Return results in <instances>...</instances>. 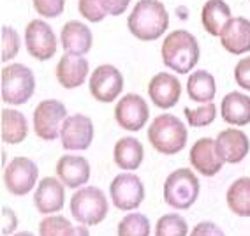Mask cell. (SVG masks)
<instances>
[{
  "label": "cell",
  "mask_w": 250,
  "mask_h": 236,
  "mask_svg": "<svg viewBox=\"0 0 250 236\" xmlns=\"http://www.w3.org/2000/svg\"><path fill=\"white\" fill-rule=\"evenodd\" d=\"M129 30L141 41H155L169 25V14L159 0H139L127 18Z\"/></svg>",
  "instance_id": "1"
},
{
  "label": "cell",
  "mask_w": 250,
  "mask_h": 236,
  "mask_svg": "<svg viewBox=\"0 0 250 236\" xmlns=\"http://www.w3.org/2000/svg\"><path fill=\"white\" fill-rule=\"evenodd\" d=\"M162 60L178 74H187L199 62L197 39L187 30H174L167 34L162 44Z\"/></svg>",
  "instance_id": "2"
},
{
  "label": "cell",
  "mask_w": 250,
  "mask_h": 236,
  "mask_svg": "<svg viewBox=\"0 0 250 236\" xmlns=\"http://www.w3.org/2000/svg\"><path fill=\"white\" fill-rule=\"evenodd\" d=\"M148 141L159 153L174 155L187 145V129L174 115L164 113L153 118L148 129Z\"/></svg>",
  "instance_id": "3"
},
{
  "label": "cell",
  "mask_w": 250,
  "mask_h": 236,
  "mask_svg": "<svg viewBox=\"0 0 250 236\" xmlns=\"http://www.w3.org/2000/svg\"><path fill=\"white\" fill-rule=\"evenodd\" d=\"M36 90V78L34 72L23 64H11L5 65L0 72V92L5 104H25L30 101Z\"/></svg>",
  "instance_id": "4"
},
{
  "label": "cell",
  "mask_w": 250,
  "mask_h": 236,
  "mask_svg": "<svg viewBox=\"0 0 250 236\" xmlns=\"http://www.w3.org/2000/svg\"><path fill=\"white\" fill-rule=\"evenodd\" d=\"M199 180L188 168H180L166 178L164 201L174 210H188L199 197Z\"/></svg>",
  "instance_id": "5"
},
{
  "label": "cell",
  "mask_w": 250,
  "mask_h": 236,
  "mask_svg": "<svg viewBox=\"0 0 250 236\" xmlns=\"http://www.w3.org/2000/svg\"><path fill=\"white\" fill-rule=\"evenodd\" d=\"M107 197L99 187H83L71 197V214L80 224L97 226L107 217Z\"/></svg>",
  "instance_id": "6"
},
{
  "label": "cell",
  "mask_w": 250,
  "mask_h": 236,
  "mask_svg": "<svg viewBox=\"0 0 250 236\" xmlns=\"http://www.w3.org/2000/svg\"><path fill=\"white\" fill-rule=\"evenodd\" d=\"M67 118V109L57 99H46L34 109V129L44 141H53L60 136L62 125Z\"/></svg>",
  "instance_id": "7"
},
{
  "label": "cell",
  "mask_w": 250,
  "mask_h": 236,
  "mask_svg": "<svg viewBox=\"0 0 250 236\" xmlns=\"http://www.w3.org/2000/svg\"><path fill=\"white\" fill-rule=\"evenodd\" d=\"M39 168L28 157H14L4 170L5 189L14 196H25L36 187Z\"/></svg>",
  "instance_id": "8"
},
{
  "label": "cell",
  "mask_w": 250,
  "mask_h": 236,
  "mask_svg": "<svg viewBox=\"0 0 250 236\" xmlns=\"http://www.w3.org/2000/svg\"><path fill=\"white\" fill-rule=\"evenodd\" d=\"M109 196L118 210H136L145 199V185L138 174L124 173L115 176L109 185Z\"/></svg>",
  "instance_id": "9"
},
{
  "label": "cell",
  "mask_w": 250,
  "mask_h": 236,
  "mask_svg": "<svg viewBox=\"0 0 250 236\" xmlns=\"http://www.w3.org/2000/svg\"><path fill=\"white\" fill-rule=\"evenodd\" d=\"M150 109L148 104L141 95L127 94L120 99V103L115 107V120L122 129L136 132L146 125Z\"/></svg>",
  "instance_id": "10"
},
{
  "label": "cell",
  "mask_w": 250,
  "mask_h": 236,
  "mask_svg": "<svg viewBox=\"0 0 250 236\" xmlns=\"http://www.w3.org/2000/svg\"><path fill=\"white\" fill-rule=\"evenodd\" d=\"M124 90V76L115 65H99L90 76V94L99 103H113Z\"/></svg>",
  "instance_id": "11"
},
{
  "label": "cell",
  "mask_w": 250,
  "mask_h": 236,
  "mask_svg": "<svg viewBox=\"0 0 250 236\" xmlns=\"http://www.w3.org/2000/svg\"><path fill=\"white\" fill-rule=\"evenodd\" d=\"M27 51L37 60H49L57 51V37L48 23L42 20H32L25 30Z\"/></svg>",
  "instance_id": "12"
},
{
  "label": "cell",
  "mask_w": 250,
  "mask_h": 236,
  "mask_svg": "<svg viewBox=\"0 0 250 236\" xmlns=\"http://www.w3.org/2000/svg\"><path fill=\"white\" fill-rule=\"evenodd\" d=\"M60 139L65 150H86L94 141V124L80 113L67 116L60 130Z\"/></svg>",
  "instance_id": "13"
},
{
  "label": "cell",
  "mask_w": 250,
  "mask_h": 236,
  "mask_svg": "<svg viewBox=\"0 0 250 236\" xmlns=\"http://www.w3.org/2000/svg\"><path fill=\"white\" fill-rule=\"evenodd\" d=\"M188 159H190V164L199 174H205V176H215L222 170L224 159L220 155L219 147H217V141L211 138H201L194 143V147L190 148V153H188Z\"/></svg>",
  "instance_id": "14"
},
{
  "label": "cell",
  "mask_w": 250,
  "mask_h": 236,
  "mask_svg": "<svg viewBox=\"0 0 250 236\" xmlns=\"http://www.w3.org/2000/svg\"><path fill=\"white\" fill-rule=\"evenodd\" d=\"M65 203V189L63 183L53 176H46L39 182L34 192V205L42 215L57 214L63 208Z\"/></svg>",
  "instance_id": "15"
},
{
  "label": "cell",
  "mask_w": 250,
  "mask_h": 236,
  "mask_svg": "<svg viewBox=\"0 0 250 236\" xmlns=\"http://www.w3.org/2000/svg\"><path fill=\"white\" fill-rule=\"evenodd\" d=\"M148 94L152 103L161 109H169L178 103L182 95V85L176 76L169 72H159L148 83Z\"/></svg>",
  "instance_id": "16"
},
{
  "label": "cell",
  "mask_w": 250,
  "mask_h": 236,
  "mask_svg": "<svg viewBox=\"0 0 250 236\" xmlns=\"http://www.w3.org/2000/svg\"><path fill=\"white\" fill-rule=\"evenodd\" d=\"M57 174L67 189H80L90 178V164L85 157L63 155L57 162Z\"/></svg>",
  "instance_id": "17"
},
{
  "label": "cell",
  "mask_w": 250,
  "mask_h": 236,
  "mask_svg": "<svg viewBox=\"0 0 250 236\" xmlns=\"http://www.w3.org/2000/svg\"><path fill=\"white\" fill-rule=\"evenodd\" d=\"M217 147L222 159L229 164H238L247 157L250 148L249 136L238 129H226L220 130L217 136Z\"/></svg>",
  "instance_id": "18"
},
{
  "label": "cell",
  "mask_w": 250,
  "mask_h": 236,
  "mask_svg": "<svg viewBox=\"0 0 250 236\" xmlns=\"http://www.w3.org/2000/svg\"><path fill=\"white\" fill-rule=\"evenodd\" d=\"M88 76V62L83 57L65 53L57 64V80L63 88H78Z\"/></svg>",
  "instance_id": "19"
},
{
  "label": "cell",
  "mask_w": 250,
  "mask_h": 236,
  "mask_svg": "<svg viewBox=\"0 0 250 236\" xmlns=\"http://www.w3.org/2000/svg\"><path fill=\"white\" fill-rule=\"evenodd\" d=\"M60 39H62V46L65 49V53L78 55V57H83V55L88 53L90 48H92V43H94L90 28L81 21L65 23L62 27V32H60Z\"/></svg>",
  "instance_id": "20"
},
{
  "label": "cell",
  "mask_w": 250,
  "mask_h": 236,
  "mask_svg": "<svg viewBox=\"0 0 250 236\" xmlns=\"http://www.w3.org/2000/svg\"><path fill=\"white\" fill-rule=\"evenodd\" d=\"M220 43L229 53L241 55L250 51V21L243 16L232 18L220 36Z\"/></svg>",
  "instance_id": "21"
},
{
  "label": "cell",
  "mask_w": 250,
  "mask_h": 236,
  "mask_svg": "<svg viewBox=\"0 0 250 236\" xmlns=\"http://www.w3.org/2000/svg\"><path fill=\"white\" fill-rule=\"evenodd\" d=\"M145 150L143 145L132 136H125L115 143V150H113V159L115 164L125 171L138 170L141 162H143Z\"/></svg>",
  "instance_id": "22"
},
{
  "label": "cell",
  "mask_w": 250,
  "mask_h": 236,
  "mask_svg": "<svg viewBox=\"0 0 250 236\" xmlns=\"http://www.w3.org/2000/svg\"><path fill=\"white\" fill-rule=\"evenodd\" d=\"M203 27L206 28L208 34L215 37H220L226 30V27L231 21V9L224 0H208L203 5Z\"/></svg>",
  "instance_id": "23"
},
{
  "label": "cell",
  "mask_w": 250,
  "mask_h": 236,
  "mask_svg": "<svg viewBox=\"0 0 250 236\" xmlns=\"http://www.w3.org/2000/svg\"><path fill=\"white\" fill-rule=\"evenodd\" d=\"M28 134V124L23 113L5 107L0 113V136L7 145H18Z\"/></svg>",
  "instance_id": "24"
},
{
  "label": "cell",
  "mask_w": 250,
  "mask_h": 236,
  "mask_svg": "<svg viewBox=\"0 0 250 236\" xmlns=\"http://www.w3.org/2000/svg\"><path fill=\"white\" fill-rule=\"evenodd\" d=\"M222 118L231 125L250 124V97L241 92H231L222 99Z\"/></svg>",
  "instance_id": "25"
},
{
  "label": "cell",
  "mask_w": 250,
  "mask_h": 236,
  "mask_svg": "<svg viewBox=\"0 0 250 236\" xmlns=\"http://www.w3.org/2000/svg\"><path fill=\"white\" fill-rule=\"evenodd\" d=\"M187 94L194 103H211L217 94L215 78L208 71H196L187 80Z\"/></svg>",
  "instance_id": "26"
},
{
  "label": "cell",
  "mask_w": 250,
  "mask_h": 236,
  "mask_svg": "<svg viewBox=\"0 0 250 236\" xmlns=\"http://www.w3.org/2000/svg\"><path fill=\"white\" fill-rule=\"evenodd\" d=\"M226 201L232 214L238 217H250V178L241 176L231 183Z\"/></svg>",
  "instance_id": "27"
},
{
  "label": "cell",
  "mask_w": 250,
  "mask_h": 236,
  "mask_svg": "<svg viewBox=\"0 0 250 236\" xmlns=\"http://www.w3.org/2000/svg\"><path fill=\"white\" fill-rule=\"evenodd\" d=\"M152 226L146 215L139 214H127L116 227V235L118 236H150Z\"/></svg>",
  "instance_id": "28"
},
{
  "label": "cell",
  "mask_w": 250,
  "mask_h": 236,
  "mask_svg": "<svg viewBox=\"0 0 250 236\" xmlns=\"http://www.w3.org/2000/svg\"><path fill=\"white\" fill-rule=\"evenodd\" d=\"M39 236H76V226L62 215L44 217L39 222Z\"/></svg>",
  "instance_id": "29"
},
{
  "label": "cell",
  "mask_w": 250,
  "mask_h": 236,
  "mask_svg": "<svg viewBox=\"0 0 250 236\" xmlns=\"http://www.w3.org/2000/svg\"><path fill=\"white\" fill-rule=\"evenodd\" d=\"M188 224L178 214H164L155 226V236H187Z\"/></svg>",
  "instance_id": "30"
},
{
  "label": "cell",
  "mask_w": 250,
  "mask_h": 236,
  "mask_svg": "<svg viewBox=\"0 0 250 236\" xmlns=\"http://www.w3.org/2000/svg\"><path fill=\"white\" fill-rule=\"evenodd\" d=\"M185 116H187V122L192 127H205V125H210L217 116V107L213 103H206L201 104L196 109H190V107H185L183 109Z\"/></svg>",
  "instance_id": "31"
},
{
  "label": "cell",
  "mask_w": 250,
  "mask_h": 236,
  "mask_svg": "<svg viewBox=\"0 0 250 236\" xmlns=\"http://www.w3.org/2000/svg\"><path fill=\"white\" fill-rule=\"evenodd\" d=\"M0 46H2V62H7V60H13L20 51V36L18 32L14 30L13 27H7L4 25L2 30H0Z\"/></svg>",
  "instance_id": "32"
},
{
  "label": "cell",
  "mask_w": 250,
  "mask_h": 236,
  "mask_svg": "<svg viewBox=\"0 0 250 236\" xmlns=\"http://www.w3.org/2000/svg\"><path fill=\"white\" fill-rule=\"evenodd\" d=\"M78 11H80V14L83 18L92 23L101 21L107 14L103 0H80V2H78Z\"/></svg>",
  "instance_id": "33"
},
{
  "label": "cell",
  "mask_w": 250,
  "mask_h": 236,
  "mask_svg": "<svg viewBox=\"0 0 250 236\" xmlns=\"http://www.w3.org/2000/svg\"><path fill=\"white\" fill-rule=\"evenodd\" d=\"M34 2V9L37 14L44 16V18H55L63 11L65 0H32Z\"/></svg>",
  "instance_id": "34"
},
{
  "label": "cell",
  "mask_w": 250,
  "mask_h": 236,
  "mask_svg": "<svg viewBox=\"0 0 250 236\" xmlns=\"http://www.w3.org/2000/svg\"><path fill=\"white\" fill-rule=\"evenodd\" d=\"M234 80L241 88L250 90V57L241 58L234 67Z\"/></svg>",
  "instance_id": "35"
},
{
  "label": "cell",
  "mask_w": 250,
  "mask_h": 236,
  "mask_svg": "<svg viewBox=\"0 0 250 236\" xmlns=\"http://www.w3.org/2000/svg\"><path fill=\"white\" fill-rule=\"evenodd\" d=\"M190 236H226V235H224V231L215 222L205 220V222H199L194 227Z\"/></svg>",
  "instance_id": "36"
},
{
  "label": "cell",
  "mask_w": 250,
  "mask_h": 236,
  "mask_svg": "<svg viewBox=\"0 0 250 236\" xmlns=\"http://www.w3.org/2000/svg\"><path fill=\"white\" fill-rule=\"evenodd\" d=\"M18 226V220H16V214H14L13 210L4 206L2 208V235H11V233L16 229Z\"/></svg>",
  "instance_id": "37"
},
{
  "label": "cell",
  "mask_w": 250,
  "mask_h": 236,
  "mask_svg": "<svg viewBox=\"0 0 250 236\" xmlns=\"http://www.w3.org/2000/svg\"><path fill=\"white\" fill-rule=\"evenodd\" d=\"M129 2L130 0H103L107 14H111V16H118V14L124 13L127 9V5H129Z\"/></svg>",
  "instance_id": "38"
},
{
  "label": "cell",
  "mask_w": 250,
  "mask_h": 236,
  "mask_svg": "<svg viewBox=\"0 0 250 236\" xmlns=\"http://www.w3.org/2000/svg\"><path fill=\"white\" fill-rule=\"evenodd\" d=\"M76 236H90L88 227L85 224H81V226H76Z\"/></svg>",
  "instance_id": "39"
},
{
  "label": "cell",
  "mask_w": 250,
  "mask_h": 236,
  "mask_svg": "<svg viewBox=\"0 0 250 236\" xmlns=\"http://www.w3.org/2000/svg\"><path fill=\"white\" fill-rule=\"evenodd\" d=\"M14 236H36V235H32V233H28V231H20V233H16Z\"/></svg>",
  "instance_id": "40"
}]
</instances>
